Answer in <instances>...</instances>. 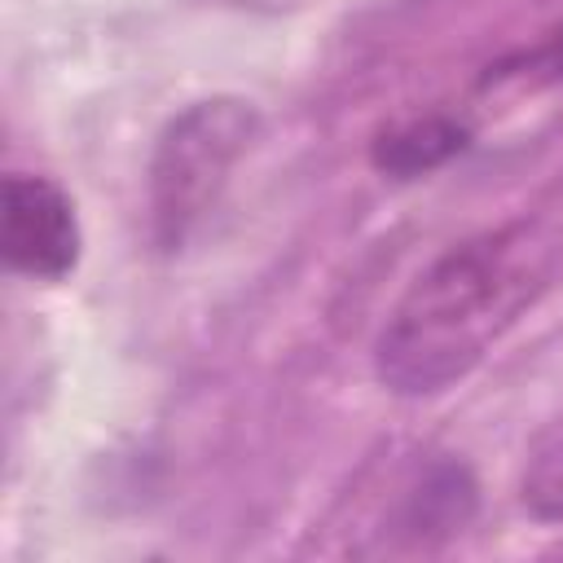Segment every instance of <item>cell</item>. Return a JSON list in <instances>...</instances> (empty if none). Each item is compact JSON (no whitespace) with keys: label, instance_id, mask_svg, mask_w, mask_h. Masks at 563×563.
<instances>
[{"label":"cell","instance_id":"obj_1","mask_svg":"<svg viewBox=\"0 0 563 563\" xmlns=\"http://www.w3.org/2000/svg\"><path fill=\"white\" fill-rule=\"evenodd\" d=\"M554 260L559 242L541 220H510L449 246L409 282L374 343L383 387L435 396L462 383L550 286Z\"/></svg>","mask_w":563,"mask_h":563},{"label":"cell","instance_id":"obj_2","mask_svg":"<svg viewBox=\"0 0 563 563\" xmlns=\"http://www.w3.org/2000/svg\"><path fill=\"white\" fill-rule=\"evenodd\" d=\"M255 136L260 110L242 97H202L167 119L150 158V224L158 251L172 255L194 242Z\"/></svg>","mask_w":563,"mask_h":563},{"label":"cell","instance_id":"obj_3","mask_svg":"<svg viewBox=\"0 0 563 563\" xmlns=\"http://www.w3.org/2000/svg\"><path fill=\"white\" fill-rule=\"evenodd\" d=\"M75 202L48 180L13 172L4 180V260L35 282H62L79 264Z\"/></svg>","mask_w":563,"mask_h":563},{"label":"cell","instance_id":"obj_4","mask_svg":"<svg viewBox=\"0 0 563 563\" xmlns=\"http://www.w3.org/2000/svg\"><path fill=\"white\" fill-rule=\"evenodd\" d=\"M466 141H471V128L449 114L405 119L374 141V167L387 176H422L449 163L453 154H462Z\"/></svg>","mask_w":563,"mask_h":563},{"label":"cell","instance_id":"obj_5","mask_svg":"<svg viewBox=\"0 0 563 563\" xmlns=\"http://www.w3.org/2000/svg\"><path fill=\"white\" fill-rule=\"evenodd\" d=\"M510 75H528V79H563V26H554L532 53H523L519 70Z\"/></svg>","mask_w":563,"mask_h":563}]
</instances>
